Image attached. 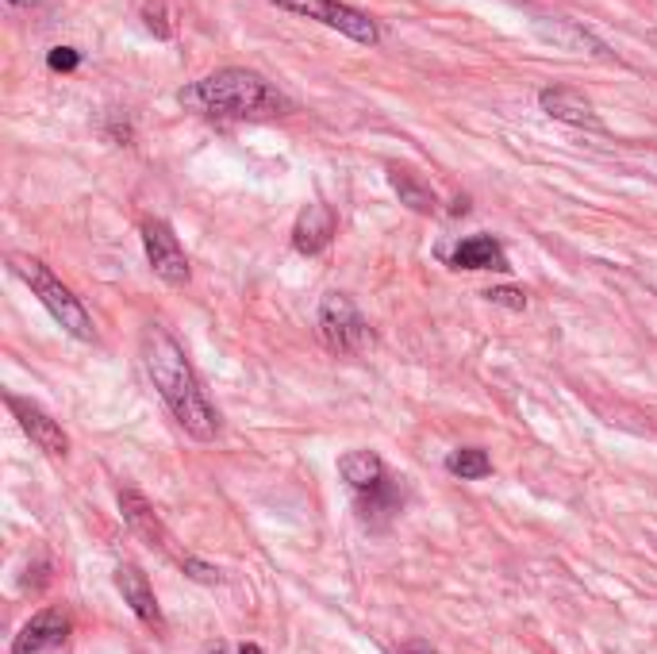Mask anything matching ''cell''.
I'll return each mask as SVG.
<instances>
[{
    "label": "cell",
    "mask_w": 657,
    "mask_h": 654,
    "mask_svg": "<svg viewBox=\"0 0 657 654\" xmlns=\"http://www.w3.org/2000/svg\"><path fill=\"white\" fill-rule=\"evenodd\" d=\"M143 362L150 381H154V389L162 393V401L170 404L173 420L189 431L193 439H216L219 431L216 408L204 397V389L196 381V370L189 366L181 343L162 324H150L143 331Z\"/></svg>",
    "instance_id": "cell-1"
},
{
    "label": "cell",
    "mask_w": 657,
    "mask_h": 654,
    "mask_svg": "<svg viewBox=\"0 0 657 654\" xmlns=\"http://www.w3.org/2000/svg\"><path fill=\"white\" fill-rule=\"evenodd\" d=\"M177 101L196 116H231V120L289 112V101L269 85L266 77L250 74V70H216V74L185 85L177 93Z\"/></svg>",
    "instance_id": "cell-2"
},
{
    "label": "cell",
    "mask_w": 657,
    "mask_h": 654,
    "mask_svg": "<svg viewBox=\"0 0 657 654\" xmlns=\"http://www.w3.org/2000/svg\"><path fill=\"white\" fill-rule=\"evenodd\" d=\"M8 266H12V274L20 277V281L31 285V293H35V297L43 301V308H47L58 324H62V331H70L73 339H81V343H93V339H97V327H93V320H89V312L81 308V301L73 297L58 277L50 274L39 258L12 254V258H8Z\"/></svg>",
    "instance_id": "cell-3"
},
{
    "label": "cell",
    "mask_w": 657,
    "mask_h": 654,
    "mask_svg": "<svg viewBox=\"0 0 657 654\" xmlns=\"http://www.w3.org/2000/svg\"><path fill=\"white\" fill-rule=\"evenodd\" d=\"M319 339L327 343V351L335 354H362L373 343V331L358 312V304L342 293H327L319 304Z\"/></svg>",
    "instance_id": "cell-4"
},
{
    "label": "cell",
    "mask_w": 657,
    "mask_h": 654,
    "mask_svg": "<svg viewBox=\"0 0 657 654\" xmlns=\"http://www.w3.org/2000/svg\"><path fill=\"white\" fill-rule=\"evenodd\" d=\"M273 4L285 8V12H296V16H308V20H319V24L335 27V31L358 39V43H377V39H381L377 24H373L365 12L350 8V4H339V0H273Z\"/></svg>",
    "instance_id": "cell-5"
},
{
    "label": "cell",
    "mask_w": 657,
    "mask_h": 654,
    "mask_svg": "<svg viewBox=\"0 0 657 654\" xmlns=\"http://www.w3.org/2000/svg\"><path fill=\"white\" fill-rule=\"evenodd\" d=\"M143 247L150 258V270L162 277L166 285H189V258L181 251L177 235L166 220H146L143 224Z\"/></svg>",
    "instance_id": "cell-6"
},
{
    "label": "cell",
    "mask_w": 657,
    "mask_h": 654,
    "mask_svg": "<svg viewBox=\"0 0 657 654\" xmlns=\"http://www.w3.org/2000/svg\"><path fill=\"white\" fill-rule=\"evenodd\" d=\"M66 639H70V616L58 612V608H43L20 628L16 643H12V654H50L58 651Z\"/></svg>",
    "instance_id": "cell-7"
},
{
    "label": "cell",
    "mask_w": 657,
    "mask_h": 654,
    "mask_svg": "<svg viewBox=\"0 0 657 654\" xmlns=\"http://www.w3.org/2000/svg\"><path fill=\"white\" fill-rule=\"evenodd\" d=\"M8 408L16 412L20 428L31 435V443H35L39 451H47L50 458H66V454H70V439H66L62 424H58V420H50L39 404L20 401V397H8Z\"/></svg>",
    "instance_id": "cell-8"
},
{
    "label": "cell",
    "mask_w": 657,
    "mask_h": 654,
    "mask_svg": "<svg viewBox=\"0 0 657 654\" xmlns=\"http://www.w3.org/2000/svg\"><path fill=\"white\" fill-rule=\"evenodd\" d=\"M120 512H123V524L135 531L139 539H146L150 547H158V551H166L170 547V535H166V528H162V520H158V512L150 508V501H146L139 489H131V485H123L120 489Z\"/></svg>",
    "instance_id": "cell-9"
},
{
    "label": "cell",
    "mask_w": 657,
    "mask_h": 654,
    "mask_svg": "<svg viewBox=\"0 0 657 654\" xmlns=\"http://www.w3.org/2000/svg\"><path fill=\"white\" fill-rule=\"evenodd\" d=\"M331 239H335V212H331L327 204H308V208L296 216L292 247L300 254H319V251H327Z\"/></svg>",
    "instance_id": "cell-10"
},
{
    "label": "cell",
    "mask_w": 657,
    "mask_h": 654,
    "mask_svg": "<svg viewBox=\"0 0 657 654\" xmlns=\"http://www.w3.org/2000/svg\"><path fill=\"white\" fill-rule=\"evenodd\" d=\"M116 589L123 593V604H131V612L150 624V628H162V608H158V597L150 589V581L139 566H120L116 570Z\"/></svg>",
    "instance_id": "cell-11"
},
{
    "label": "cell",
    "mask_w": 657,
    "mask_h": 654,
    "mask_svg": "<svg viewBox=\"0 0 657 654\" xmlns=\"http://www.w3.org/2000/svg\"><path fill=\"white\" fill-rule=\"evenodd\" d=\"M450 266L454 270H500V274L511 270L504 247L496 239H488V235H473V239L458 243L454 254H450Z\"/></svg>",
    "instance_id": "cell-12"
},
{
    "label": "cell",
    "mask_w": 657,
    "mask_h": 654,
    "mask_svg": "<svg viewBox=\"0 0 657 654\" xmlns=\"http://www.w3.org/2000/svg\"><path fill=\"white\" fill-rule=\"evenodd\" d=\"M538 101H542V112L554 120L577 127H600V116L592 112V104L584 101V93H577V89H542Z\"/></svg>",
    "instance_id": "cell-13"
},
{
    "label": "cell",
    "mask_w": 657,
    "mask_h": 654,
    "mask_svg": "<svg viewBox=\"0 0 657 654\" xmlns=\"http://www.w3.org/2000/svg\"><path fill=\"white\" fill-rule=\"evenodd\" d=\"M339 474L350 481V489H354V493H369V489H377L381 481H389V478H385V462H381V458H377L373 451L342 454Z\"/></svg>",
    "instance_id": "cell-14"
},
{
    "label": "cell",
    "mask_w": 657,
    "mask_h": 654,
    "mask_svg": "<svg viewBox=\"0 0 657 654\" xmlns=\"http://www.w3.org/2000/svg\"><path fill=\"white\" fill-rule=\"evenodd\" d=\"M389 181H392V189H396V197L408 204V208H415V212H435V193H431V189H427V185H423L412 170L392 166Z\"/></svg>",
    "instance_id": "cell-15"
},
{
    "label": "cell",
    "mask_w": 657,
    "mask_h": 654,
    "mask_svg": "<svg viewBox=\"0 0 657 654\" xmlns=\"http://www.w3.org/2000/svg\"><path fill=\"white\" fill-rule=\"evenodd\" d=\"M446 470L462 481H477L492 474V458L481 447H462V451H454L446 458Z\"/></svg>",
    "instance_id": "cell-16"
},
{
    "label": "cell",
    "mask_w": 657,
    "mask_h": 654,
    "mask_svg": "<svg viewBox=\"0 0 657 654\" xmlns=\"http://www.w3.org/2000/svg\"><path fill=\"white\" fill-rule=\"evenodd\" d=\"M358 508H362V520H373V516H392V512L400 508V493L392 489L389 481H381L377 489L358 493Z\"/></svg>",
    "instance_id": "cell-17"
},
{
    "label": "cell",
    "mask_w": 657,
    "mask_h": 654,
    "mask_svg": "<svg viewBox=\"0 0 657 654\" xmlns=\"http://www.w3.org/2000/svg\"><path fill=\"white\" fill-rule=\"evenodd\" d=\"M181 566H185V574H189L193 581H204V585H216V581H219L216 566L200 562V558H193V554H185V558H181Z\"/></svg>",
    "instance_id": "cell-18"
},
{
    "label": "cell",
    "mask_w": 657,
    "mask_h": 654,
    "mask_svg": "<svg viewBox=\"0 0 657 654\" xmlns=\"http://www.w3.org/2000/svg\"><path fill=\"white\" fill-rule=\"evenodd\" d=\"M485 297H488L492 304L515 308V312H523V308H527V293H523V289H508V285H504V289H488Z\"/></svg>",
    "instance_id": "cell-19"
},
{
    "label": "cell",
    "mask_w": 657,
    "mask_h": 654,
    "mask_svg": "<svg viewBox=\"0 0 657 654\" xmlns=\"http://www.w3.org/2000/svg\"><path fill=\"white\" fill-rule=\"evenodd\" d=\"M77 62H81V54L73 51V47H54V51L47 54V66L50 70H58V74H70V70H77Z\"/></svg>",
    "instance_id": "cell-20"
},
{
    "label": "cell",
    "mask_w": 657,
    "mask_h": 654,
    "mask_svg": "<svg viewBox=\"0 0 657 654\" xmlns=\"http://www.w3.org/2000/svg\"><path fill=\"white\" fill-rule=\"evenodd\" d=\"M143 16H146V27H150L158 39H170V24H166V16H162V8H158V4H146Z\"/></svg>",
    "instance_id": "cell-21"
},
{
    "label": "cell",
    "mask_w": 657,
    "mask_h": 654,
    "mask_svg": "<svg viewBox=\"0 0 657 654\" xmlns=\"http://www.w3.org/2000/svg\"><path fill=\"white\" fill-rule=\"evenodd\" d=\"M239 654H266V651H262L258 643H243V647H239Z\"/></svg>",
    "instance_id": "cell-22"
},
{
    "label": "cell",
    "mask_w": 657,
    "mask_h": 654,
    "mask_svg": "<svg viewBox=\"0 0 657 654\" xmlns=\"http://www.w3.org/2000/svg\"><path fill=\"white\" fill-rule=\"evenodd\" d=\"M204 654H231V647H227V643H212Z\"/></svg>",
    "instance_id": "cell-23"
},
{
    "label": "cell",
    "mask_w": 657,
    "mask_h": 654,
    "mask_svg": "<svg viewBox=\"0 0 657 654\" xmlns=\"http://www.w3.org/2000/svg\"><path fill=\"white\" fill-rule=\"evenodd\" d=\"M404 654H435V651H427V647H408Z\"/></svg>",
    "instance_id": "cell-24"
}]
</instances>
